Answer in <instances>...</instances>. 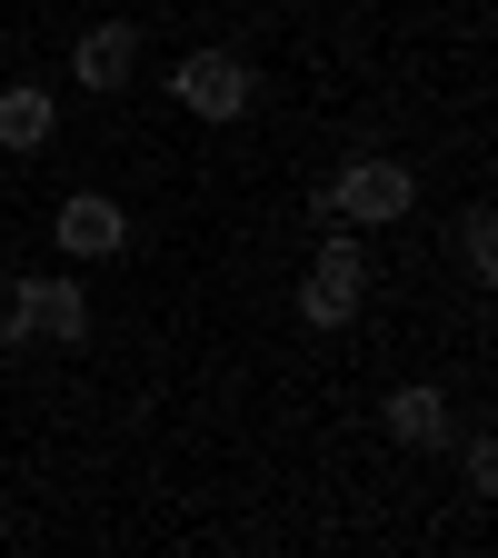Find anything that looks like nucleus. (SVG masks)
Returning a JSON list of instances; mask_svg holds the SVG:
<instances>
[{
    "label": "nucleus",
    "instance_id": "nucleus-2",
    "mask_svg": "<svg viewBox=\"0 0 498 558\" xmlns=\"http://www.w3.org/2000/svg\"><path fill=\"white\" fill-rule=\"evenodd\" d=\"M170 90H180L199 120H240V110H250V60H240V50H190Z\"/></svg>",
    "mask_w": 498,
    "mask_h": 558
},
{
    "label": "nucleus",
    "instance_id": "nucleus-6",
    "mask_svg": "<svg viewBox=\"0 0 498 558\" xmlns=\"http://www.w3.org/2000/svg\"><path fill=\"white\" fill-rule=\"evenodd\" d=\"M70 70H81L90 90H120L130 70H139V31H130V21H100V31H81V50H70Z\"/></svg>",
    "mask_w": 498,
    "mask_h": 558
},
{
    "label": "nucleus",
    "instance_id": "nucleus-5",
    "mask_svg": "<svg viewBox=\"0 0 498 558\" xmlns=\"http://www.w3.org/2000/svg\"><path fill=\"white\" fill-rule=\"evenodd\" d=\"M60 250H81V259H110V250H130V220H120V199H100V190L60 199Z\"/></svg>",
    "mask_w": 498,
    "mask_h": 558
},
{
    "label": "nucleus",
    "instance_id": "nucleus-1",
    "mask_svg": "<svg viewBox=\"0 0 498 558\" xmlns=\"http://www.w3.org/2000/svg\"><path fill=\"white\" fill-rule=\"evenodd\" d=\"M360 290H369L360 240H329V250L309 259V279H300V319H309V329H349V319H360Z\"/></svg>",
    "mask_w": 498,
    "mask_h": 558
},
{
    "label": "nucleus",
    "instance_id": "nucleus-4",
    "mask_svg": "<svg viewBox=\"0 0 498 558\" xmlns=\"http://www.w3.org/2000/svg\"><path fill=\"white\" fill-rule=\"evenodd\" d=\"M409 199H418V180H409L399 160H349L339 190H329V209H349V220H399Z\"/></svg>",
    "mask_w": 498,
    "mask_h": 558
},
{
    "label": "nucleus",
    "instance_id": "nucleus-8",
    "mask_svg": "<svg viewBox=\"0 0 498 558\" xmlns=\"http://www.w3.org/2000/svg\"><path fill=\"white\" fill-rule=\"evenodd\" d=\"M389 439L439 449V439H449V399H439V389H389Z\"/></svg>",
    "mask_w": 498,
    "mask_h": 558
},
{
    "label": "nucleus",
    "instance_id": "nucleus-7",
    "mask_svg": "<svg viewBox=\"0 0 498 558\" xmlns=\"http://www.w3.org/2000/svg\"><path fill=\"white\" fill-rule=\"evenodd\" d=\"M50 140H60V100L50 90H0V150H50Z\"/></svg>",
    "mask_w": 498,
    "mask_h": 558
},
{
    "label": "nucleus",
    "instance_id": "nucleus-3",
    "mask_svg": "<svg viewBox=\"0 0 498 558\" xmlns=\"http://www.w3.org/2000/svg\"><path fill=\"white\" fill-rule=\"evenodd\" d=\"M90 329V300L70 279H21L11 290V339H81Z\"/></svg>",
    "mask_w": 498,
    "mask_h": 558
},
{
    "label": "nucleus",
    "instance_id": "nucleus-9",
    "mask_svg": "<svg viewBox=\"0 0 498 558\" xmlns=\"http://www.w3.org/2000/svg\"><path fill=\"white\" fill-rule=\"evenodd\" d=\"M459 259H469L478 279L498 269V230H488V209H469V220H459Z\"/></svg>",
    "mask_w": 498,
    "mask_h": 558
}]
</instances>
